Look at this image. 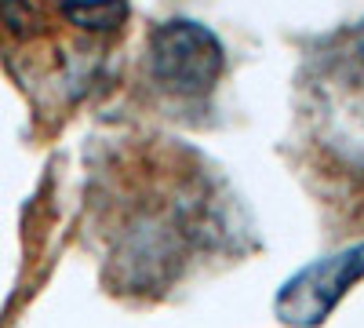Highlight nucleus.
<instances>
[{
  "label": "nucleus",
  "mask_w": 364,
  "mask_h": 328,
  "mask_svg": "<svg viewBox=\"0 0 364 328\" xmlns=\"http://www.w3.org/2000/svg\"><path fill=\"white\" fill-rule=\"evenodd\" d=\"M357 51H360V63H364V26L357 29Z\"/></svg>",
  "instance_id": "nucleus-4"
},
{
  "label": "nucleus",
  "mask_w": 364,
  "mask_h": 328,
  "mask_svg": "<svg viewBox=\"0 0 364 328\" xmlns=\"http://www.w3.org/2000/svg\"><path fill=\"white\" fill-rule=\"evenodd\" d=\"M154 77L175 95H204L219 84L226 51L208 26L190 18H168L149 33Z\"/></svg>",
  "instance_id": "nucleus-1"
},
{
  "label": "nucleus",
  "mask_w": 364,
  "mask_h": 328,
  "mask_svg": "<svg viewBox=\"0 0 364 328\" xmlns=\"http://www.w3.org/2000/svg\"><path fill=\"white\" fill-rule=\"evenodd\" d=\"M63 15L91 33H102V29H117L128 18V0H66Z\"/></svg>",
  "instance_id": "nucleus-3"
},
{
  "label": "nucleus",
  "mask_w": 364,
  "mask_h": 328,
  "mask_svg": "<svg viewBox=\"0 0 364 328\" xmlns=\"http://www.w3.org/2000/svg\"><path fill=\"white\" fill-rule=\"evenodd\" d=\"M360 277H364V241L302 266L295 277L281 285L273 310L291 328H314L339 307V300Z\"/></svg>",
  "instance_id": "nucleus-2"
}]
</instances>
